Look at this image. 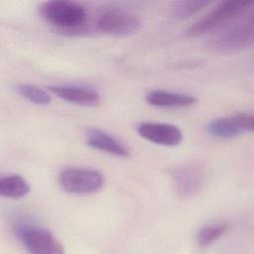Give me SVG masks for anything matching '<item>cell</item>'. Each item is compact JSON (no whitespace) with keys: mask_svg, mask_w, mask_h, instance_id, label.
Returning a JSON list of instances; mask_svg holds the SVG:
<instances>
[{"mask_svg":"<svg viewBox=\"0 0 254 254\" xmlns=\"http://www.w3.org/2000/svg\"><path fill=\"white\" fill-rule=\"evenodd\" d=\"M254 42L253 14L244 15L223 26L209 41V47L216 53L232 54L250 48Z\"/></svg>","mask_w":254,"mask_h":254,"instance_id":"cell-1","label":"cell"},{"mask_svg":"<svg viewBox=\"0 0 254 254\" xmlns=\"http://www.w3.org/2000/svg\"><path fill=\"white\" fill-rule=\"evenodd\" d=\"M42 17L54 27L64 32L81 30L87 20L85 8L76 2L54 0L40 6Z\"/></svg>","mask_w":254,"mask_h":254,"instance_id":"cell-2","label":"cell"},{"mask_svg":"<svg viewBox=\"0 0 254 254\" xmlns=\"http://www.w3.org/2000/svg\"><path fill=\"white\" fill-rule=\"evenodd\" d=\"M252 5V1L233 0L221 2L206 15L195 21L188 29V34L190 37H197L222 28L223 26L244 16L247 11L251 9Z\"/></svg>","mask_w":254,"mask_h":254,"instance_id":"cell-3","label":"cell"},{"mask_svg":"<svg viewBox=\"0 0 254 254\" xmlns=\"http://www.w3.org/2000/svg\"><path fill=\"white\" fill-rule=\"evenodd\" d=\"M15 235L23 246L34 254H63L64 250L55 236L43 227L19 223L15 226Z\"/></svg>","mask_w":254,"mask_h":254,"instance_id":"cell-4","label":"cell"},{"mask_svg":"<svg viewBox=\"0 0 254 254\" xmlns=\"http://www.w3.org/2000/svg\"><path fill=\"white\" fill-rule=\"evenodd\" d=\"M103 176L96 170L84 168L64 169L59 177L63 190L74 194H89L103 186Z\"/></svg>","mask_w":254,"mask_h":254,"instance_id":"cell-5","label":"cell"},{"mask_svg":"<svg viewBox=\"0 0 254 254\" xmlns=\"http://www.w3.org/2000/svg\"><path fill=\"white\" fill-rule=\"evenodd\" d=\"M176 193L183 198L191 197L200 191L206 183L205 170L197 164H186L172 170Z\"/></svg>","mask_w":254,"mask_h":254,"instance_id":"cell-6","label":"cell"},{"mask_svg":"<svg viewBox=\"0 0 254 254\" xmlns=\"http://www.w3.org/2000/svg\"><path fill=\"white\" fill-rule=\"evenodd\" d=\"M141 27L140 20L133 14L119 8L105 10L97 19V28L114 36H129Z\"/></svg>","mask_w":254,"mask_h":254,"instance_id":"cell-7","label":"cell"},{"mask_svg":"<svg viewBox=\"0 0 254 254\" xmlns=\"http://www.w3.org/2000/svg\"><path fill=\"white\" fill-rule=\"evenodd\" d=\"M254 117L248 113H237L231 116L219 117L211 120L207 126V132L216 138L230 139L241 134L252 132Z\"/></svg>","mask_w":254,"mask_h":254,"instance_id":"cell-8","label":"cell"},{"mask_svg":"<svg viewBox=\"0 0 254 254\" xmlns=\"http://www.w3.org/2000/svg\"><path fill=\"white\" fill-rule=\"evenodd\" d=\"M137 131L144 139L162 146H177L183 140L180 128L168 123L143 122L138 125Z\"/></svg>","mask_w":254,"mask_h":254,"instance_id":"cell-9","label":"cell"},{"mask_svg":"<svg viewBox=\"0 0 254 254\" xmlns=\"http://www.w3.org/2000/svg\"><path fill=\"white\" fill-rule=\"evenodd\" d=\"M49 89L58 97L81 106L93 107L100 103V95L97 91L74 85H54L49 86Z\"/></svg>","mask_w":254,"mask_h":254,"instance_id":"cell-10","label":"cell"},{"mask_svg":"<svg viewBox=\"0 0 254 254\" xmlns=\"http://www.w3.org/2000/svg\"><path fill=\"white\" fill-rule=\"evenodd\" d=\"M86 144L95 150L114 155L117 157H127L128 149L113 136L99 129H89L86 132Z\"/></svg>","mask_w":254,"mask_h":254,"instance_id":"cell-11","label":"cell"},{"mask_svg":"<svg viewBox=\"0 0 254 254\" xmlns=\"http://www.w3.org/2000/svg\"><path fill=\"white\" fill-rule=\"evenodd\" d=\"M146 101L156 107L164 108H185L193 105L196 101L195 97L186 93L166 91L161 89L151 90L146 96Z\"/></svg>","mask_w":254,"mask_h":254,"instance_id":"cell-12","label":"cell"},{"mask_svg":"<svg viewBox=\"0 0 254 254\" xmlns=\"http://www.w3.org/2000/svg\"><path fill=\"white\" fill-rule=\"evenodd\" d=\"M30 192L28 182L19 175L5 176L0 179V194L8 198H21Z\"/></svg>","mask_w":254,"mask_h":254,"instance_id":"cell-13","label":"cell"},{"mask_svg":"<svg viewBox=\"0 0 254 254\" xmlns=\"http://www.w3.org/2000/svg\"><path fill=\"white\" fill-rule=\"evenodd\" d=\"M228 226L225 223H211L201 227L196 234V243L200 247H207L218 240L227 232Z\"/></svg>","mask_w":254,"mask_h":254,"instance_id":"cell-14","label":"cell"},{"mask_svg":"<svg viewBox=\"0 0 254 254\" xmlns=\"http://www.w3.org/2000/svg\"><path fill=\"white\" fill-rule=\"evenodd\" d=\"M15 90L22 97L37 105H47L52 101V98L47 91L33 84L18 83L15 85Z\"/></svg>","mask_w":254,"mask_h":254,"instance_id":"cell-15","label":"cell"},{"mask_svg":"<svg viewBox=\"0 0 254 254\" xmlns=\"http://www.w3.org/2000/svg\"><path fill=\"white\" fill-rule=\"evenodd\" d=\"M211 2L209 1H179L175 2L172 6V15L179 19L188 18L192 16L205 7Z\"/></svg>","mask_w":254,"mask_h":254,"instance_id":"cell-16","label":"cell"}]
</instances>
